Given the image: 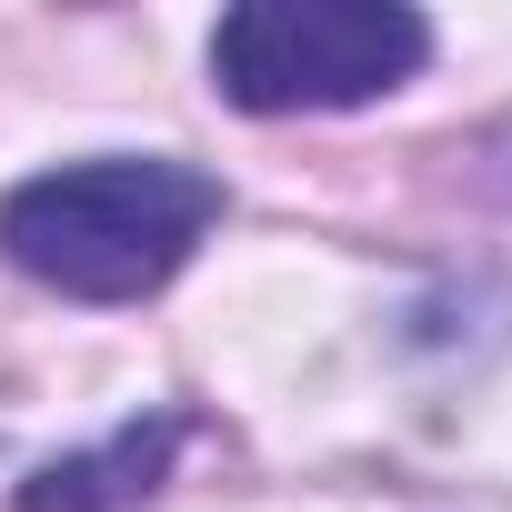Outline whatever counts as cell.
<instances>
[{
	"label": "cell",
	"instance_id": "cell-1",
	"mask_svg": "<svg viewBox=\"0 0 512 512\" xmlns=\"http://www.w3.org/2000/svg\"><path fill=\"white\" fill-rule=\"evenodd\" d=\"M221 221V181L181 151H91L0 191V262L61 302H151Z\"/></svg>",
	"mask_w": 512,
	"mask_h": 512
},
{
	"label": "cell",
	"instance_id": "cell-2",
	"mask_svg": "<svg viewBox=\"0 0 512 512\" xmlns=\"http://www.w3.org/2000/svg\"><path fill=\"white\" fill-rule=\"evenodd\" d=\"M432 71V21L412 0H241L211 21V91L251 121L372 111Z\"/></svg>",
	"mask_w": 512,
	"mask_h": 512
},
{
	"label": "cell",
	"instance_id": "cell-3",
	"mask_svg": "<svg viewBox=\"0 0 512 512\" xmlns=\"http://www.w3.org/2000/svg\"><path fill=\"white\" fill-rule=\"evenodd\" d=\"M181 442H191V412H181V402H161V412H131V422H121V432H101L91 452L31 462L11 502H21V512H141V502L171 482Z\"/></svg>",
	"mask_w": 512,
	"mask_h": 512
}]
</instances>
